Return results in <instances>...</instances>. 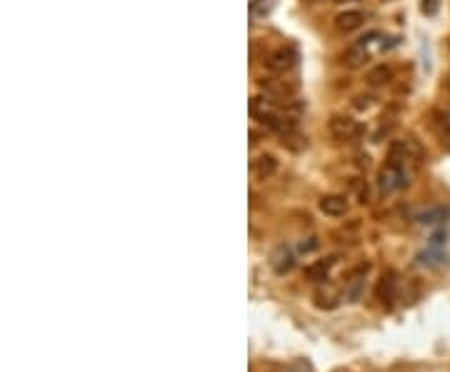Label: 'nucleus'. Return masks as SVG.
<instances>
[{"mask_svg":"<svg viewBox=\"0 0 450 372\" xmlns=\"http://www.w3.org/2000/svg\"><path fill=\"white\" fill-rule=\"evenodd\" d=\"M408 178H410V170L403 165V162L393 160V157H388V162H385L383 168H380L378 173V190L380 195H393L396 190H400V187L408 185Z\"/></svg>","mask_w":450,"mask_h":372,"instance_id":"obj_1","label":"nucleus"},{"mask_svg":"<svg viewBox=\"0 0 450 372\" xmlns=\"http://www.w3.org/2000/svg\"><path fill=\"white\" fill-rule=\"evenodd\" d=\"M375 38H380V33H370L368 38H360L355 45H350L345 53H343V65L350 68V70H355V68H363L368 63V58H370V50H368V45H370Z\"/></svg>","mask_w":450,"mask_h":372,"instance_id":"obj_2","label":"nucleus"},{"mask_svg":"<svg viewBox=\"0 0 450 372\" xmlns=\"http://www.w3.org/2000/svg\"><path fill=\"white\" fill-rule=\"evenodd\" d=\"M330 135L338 140V143H348V140H355L363 132V127L358 125V121H353L350 115H333L330 118Z\"/></svg>","mask_w":450,"mask_h":372,"instance_id":"obj_3","label":"nucleus"},{"mask_svg":"<svg viewBox=\"0 0 450 372\" xmlns=\"http://www.w3.org/2000/svg\"><path fill=\"white\" fill-rule=\"evenodd\" d=\"M268 263H270V270L276 272V275H288L295 268V252L288 245H278L276 250L270 252Z\"/></svg>","mask_w":450,"mask_h":372,"instance_id":"obj_4","label":"nucleus"},{"mask_svg":"<svg viewBox=\"0 0 450 372\" xmlns=\"http://www.w3.org/2000/svg\"><path fill=\"white\" fill-rule=\"evenodd\" d=\"M396 290H398V272L396 270H385L380 275L378 288H375V297L380 300L383 307H390L396 300Z\"/></svg>","mask_w":450,"mask_h":372,"instance_id":"obj_5","label":"nucleus"},{"mask_svg":"<svg viewBox=\"0 0 450 372\" xmlns=\"http://www.w3.org/2000/svg\"><path fill=\"white\" fill-rule=\"evenodd\" d=\"M295 50L293 48H278L276 53L268 58V70L276 72V75H285L290 68L295 65Z\"/></svg>","mask_w":450,"mask_h":372,"instance_id":"obj_6","label":"nucleus"},{"mask_svg":"<svg viewBox=\"0 0 450 372\" xmlns=\"http://www.w3.org/2000/svg\"><path fill=\"white\" fill-rule=\"evenodd\" d=\"M250 173H253V178H255L258 183L270 180V178L278 173V160L273 155L255 157V160H253V165H250Z\"/></svg>","mask_w":450,"mask_h":372,"instance_id":"obj_7","label":"nucleus"},{"mask_svg":"<svg viewBox=\"0 0 450 372\" xmlns=\"http://www.w3.org/2000/svg\"><path fill=\"white\" fill-rule=\"evenodd\" d=\"M318 208L328 217H343L348 212V198L345 195H325V198H320Z\"/></svg>","mask_w":450,"mask_h":372,"instance_id":"obj_8","label":"nucleus"},{"mask_svg":"<svg viewBox=\"0 0 450 372\" xmlns=\"http://www.w3.org/2000/svg\"><path fill=\"white\" fill-rule=\"evenodd\" d=\"M313 300H315V305L320 307V310H336L338 305H340V293H338L333 285H320L318 290H315V295H313Z\"/></svg>","mask_w":450,"mask_h":372,"instance_id":"obj_9","label":"nucleus"},{"mask_svg":"<svg viewBox=\"0 0 450 372\" xmlns=\"http://www.w3.org/2000/svg\"><path fill=\"white\" fill-rule=\"evenodd\" d=\"M366 23V13L363 10H345L336 15V31L338 33H353L360 25Z\"/></svg>","mask_w":450,"mask_h":372,"instance_id":"obj_10","label":"nucleus"},{"mask_svg":"<svg viewBox=\"0 0 450 372\" xmlns=\"http://www.w3.org/2000/svg\"><path fill=\"white\" fill-rule=\"evenodd\" d=\"M338 263V258H325V260H318V263H313L306 268V277L313 282H325L333 270V265Z\"/></svg>","mask_w":450,"mask_h":372,"instance_id":"obj_11","label":"nucleus"},{"mask_svg":"<svg viewBox=\"0 0 450 372\" xmlns=\"http://www.w3.org/2000/svg\"><path fill=\"white\" fill-rule=\"evenodd\" d=\"M418 265L420 268H430V270H440L445 265V252L443 250H438V247H428V250H423V252H418Z\"/></svg>","mask_w":450,"mask_h":372,"instance_id":"obj_12","label":"nucleus"},{"mask_svg":"<svg viewBox=\"0 0 450 372\" xmlns=\"http://www.w3.org/2000/svg\"><path fill=\"white\" fill-rule=\"evenodd\" d=\"M393 68L385 65V63H380V65H375L370 72H368V85H373V88H383V85H388L390 80H393Z\"/></svg>","mask_w":450,"mask_h":372,"instance_id":"obj_13","label":"nucleus"},{"mask_svg":"<svg viewBox=\"0 0 450 372\" xmlns=\"http://www.w3.org/2000/svg\"><path fill=\"white\" fill-rule=\"evenodd\" d=\"M448 217H450L448 208H430V210L420 212L415 220H418L420 225H440V222H448Z\"/></svg>","mask_w":450,"mask_h":372,"instance_id":"obj_14","label":"nucleus"},{"mask_svg":"<svg viewBox=\"0 0 450 372\" xmlns=\"http://www.w3.org/2000/svg\"><path fill=\"white\" fill-rule=\"evenodd\" d=\"M345 285H350V290L345 293V300H348V302H358L360 295H363V285H366V277H358V280H348Z\"/></svg>","mask_w":450,"mask_h":372,"instance_id":"obj_15","label":"nucleus"},{"mask_svg":"<svg viewBox=\"0 0 450 372\" xmlns=\"http://www.w3.org/2000/svg\"><path fill=\"white\" fill-rule=\"evenodd\" d=\"M445 242H448V230H438V233H433L430 238H428V247H438V250H443Z\"/></svg>","mask_w":450,"mask_h":372,"instance_id":"obj_16","label":"nucleus"},{"mask_svg":"<svg viewBox=\"0 0 450 372\" xmlns=\"http://www.w3.org/2000/svg\"><path fill=\"white\" fill-rule=\"evenodd\" d=\"M318 245H320V242L315 240V238H308V242H300V252H306V255H308V252L318 250Z\"/></svg>","mask_w":450,"mask_h":372,"instance_id":"obj_17","label":"nucleus"},{"mask_svg":"<svg viewBox=\"0 0 450 372\" xmlns=\"http://www.w3.org/2000/svg\"><path fill=\"white\" fill-rule=\"evenodd\" d=\"M423 10H426L428 15H435V10H438V0H423Z\"/></svg>","mask_w":450,"mask_h":372,"instance_id":"obj_18","label":"nucleus"},{"mask_svg":"<svg viewBox=\"0 0 450 372\" xmlns=\"http://www.w3.org/2000/svg\"><path fill=\"white\" fill-rule=\"evenodd\" d=\"M288 372H308V367H306V365H303V362H298V365H293V367H290V370H288Z\"/></svg>","mask_w":450,"mask_h":372,"instance_id":"obj_19","label":"nucleus"},{"mask_svg":"<svg viewBox=\"0 0 450 372\" xmlns=\"http://www.w3.org/2000/svg\"><path fill=\"white\" fill-rule=\"evenodd\" d=\"M336 3H350V0H336Z\"/></svg>","mask_w":450,"mask_h":372,"instance_id":"obj_20","label":"nucleus"}]
</instances>
